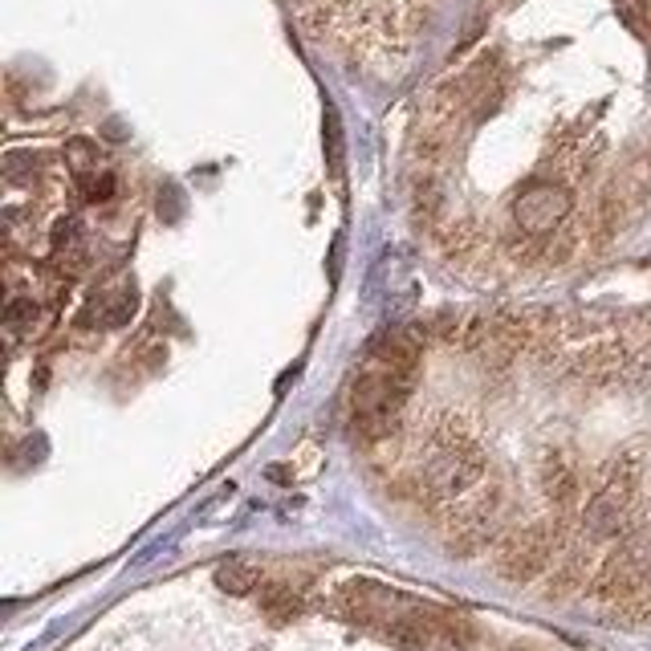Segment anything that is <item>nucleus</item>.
<instances>
[{
    "mask_svg": "<svg viewBox=\"0 0 651 651\" xmlns=\"http://www.w3.org/2000/svg\"><path fill=\"white\" fill-rule=\"evenodd\" d=\"M257 582H261V570H257L249 558H228V562H220V570H216V586L228 590V595H249Z\"/></svg>",
    "mask_w": 651,
    "mask_h": 651,
    "instance_id": "8",
    "label": "nucleus"
},
{
    "mask_svg": "<svg viewBox=\"0 0 651 651\" xmlns=\"http://www.w3.org/2000/svg\"><path fill=\"white\" fill-rule=\"evenodd\" d=\"M326 163L334 175H342V123H338L334 106H326Z\"/></svg>",
    "mask_w": 651,
    "mask_h": 651,
    "instance_id": "11",
    "label": "nucleus"
},
{
    "mask_svg": "<svg viewBox=\"0 0 651 651\" xmlns=\"http://www.w3.org/2000/svg\"><path fill=\"white\" fill-rule=\"evenodd\" d=\"M78 184H82V196H86V200H110L114 175H106V171L98 175V171H94V175H86V180H78Z\"/></svg>",
    "mask_w": 651,
    "mask_h": 651,
    "instance_id": "12",
    "label": "nucleus"
},
{
    "mask_svg": "<svg viewBox=\"0 0 651 651\" xmlns=\"http://www.w3.org/2000/svg\"><path fill=\"white\" fill-rule=\"evenodd\" d=\"M570 208H574V196L566 184L534 180L513 196V228L521 236H550L554 228L566 224Z\"/></svg>",
    "mask_w": 651,
    "mask_h": 651,
    "instance_id": "4",
    "label": "nucleus"
},
{
    "mask_svg": "<svg viewBox=\"0 0 651 651\" xmlns=\"http://www.w3.org/2000/svg\"><path fill=\"white\" fill-rule=\"evenodd\" d=\"M66 163H70V171H74V180H86V175L98 171V151H94L86 139H74V143L66 147Z\"/></svg>",
    "mask_w": 651,
    "mask_h": 651,
    "instance_id": "10",
    "label": "nucleus"
},
{
    "mask_svg": "<svg viewBox=\"0 0 651 651\" xmlns=\"http://www.w3.org/2000/svg\"><path fill=\"white\" fill-rule=\"evenodd\" d=\"M635 489H639V472L631 464H615L607 472V481L599 485V493L586 501V513H582L586 534L590 538H615L631 517Z\"/></svg>",
    "mask_w": 651,
    "mask_h": 651,
    "instance_id": "3",
    "label": "nucleus"
},
{
    "mask_svg": "<svg viewBox=\"0 0 651 651\" xmlns=\"http://www.w3.org/2000/svg\"><path fill=\"white\" fill-rule=\"evenodd\" d=\"M261 607H265L269 619L285 623V619L298 615V590H289V586H269L265 599H261Z\"/></svg>",
    "mask_w": 651,
    "mask_h": 651,
    "instance_id": "9",
    "label": "nucleus"
},
{
    "mask_svg": "<svg viewBox=\"0 0 651 651\" xmlns=\"http://www.w3.org/2000/svg\"><path fill=\"white\" fill-rule=\"evenodd\" d=\"M639 586H651V521L623 542V550L607 562L603 570V590H615V595H631Z\"/></svg>",
    "mask_w": 651,
    "mask_h": 651,
    "instance_id": "6",
    "label": "nucleus"
},
{
    "mask_svg": "<svg viewBox=\"0 0 651 651\" xmlns=\"http://www.w3.org/2000/svg\"><path fill=\"white\" fill-rule=\"evenodd\" d=\"M550 558H554L550 525H529V529H517V534L497 550V574L509 582H529L550 566Z\"/></svg>",
    "mask_w": 651,
    "mask_h": 651,
    "instance_id": "5",
    "label": "nucleus"
},
{
    "mask_svg": "<svg viewBox=\"0 0 651 651\" xmlns=\"http://www.w3.org/2000/svg\"><path fill=\"white\" fill-rule=\"evenodd\" d=\"M420 485L432 501H448V505H460L485 485V452L456 416H444L432 428Z\"/></svg>",
    "mask_w": 651,
    "mask_h": 651,
    "instance_id": "2",
    "label": "nucleus"
},
{
    "mask_svg": "<svg viewBox=\"0 0 651 651\" xmlns=\"http://www.w3.org/2000/svg\"><path fill=\"white\" fill-rule=\"evenodd\" d=\"M542 489L558 505H566L578 493V468H574V460L566 452H550L546 456V464H542Z\"/></svg>",
    "mask_w": 651,
    "mask_h": 651,
    "instance_id": "7",
    "label": "nucleus"
},
{
    "mask_svg": "<svg viewBox=\"0 0 651 651\" xmlns=\"http://www.w3.org/2000/svg\"><path fill=\"white\" fill-rule=\"evenodd\" d=\"M420 354L424 342L407 326H395L371 342L367 363L350 383V420L363 440H387L399 428L403 407L416 391Z\"/></svg>",
    "mask_w": 651,
    "mask_h": 651,
    "instance_id": "1",
    "label": "nucleus"
}]
</instances>
